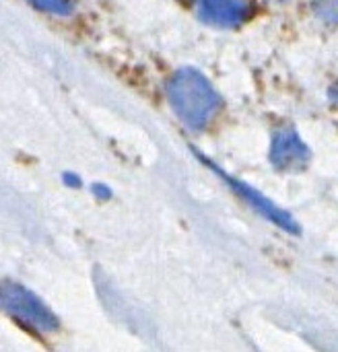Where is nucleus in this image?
Instances as JSON below:
<instances>
[{
    "label": "nucleus",
    "mask_w": 338,
    "mask_h": 352,
    "mask_svg": "<svg viewBox=\"0 0 338 352\" xmlns=\"http://www.w3.org/2000/svg\"><path fill=\"white\" fill-rule=\"evenodd\" d=\"M167 99L176 116L192 130L209 126L221 107L215 87L194 68H182L169 78Z\"/></svg>",
    "instance_id": "f257e3e1"
},
{
    "label": "nucleus",
    "mask_w": 338,
    "mask_h": 352,
    "mask_svg": "<svg viewBox=\"0 0 338 352\" xmlns=\"http://www.w3.org/2000/svg\"><path fill=\"white\" fill-rule=\"evenodd\" d=\"M0 311L39 334L56 332L60 326L52 309L33 291L17 283H0Z\"/></svg>",
    "instance_id": "f03ea898"
},
{
    "label": "nucleus",
    "mask_w": 338,
    "mask_h": 352,
    "mask_svg": "<svg viewBox=\"0 0 338 352\" xmlns=\"http://www.w3.org/2000/svg\"><path fill=\"white\" fill-rule=\"evenodd\" d=\"M271 161L279 171H302L310 163V148L293 126H281L271 144Z\"/></svg>",
    "instance_id": "7ed1b4c3"
},
{
    "label": "nucleus",
    "mask_w": 338,
    "mask_h": 352,
    "mask_svg": "<svg viewBox=\"0 0 338 352\" xmlns=\"http://www.w3.org/2000/svg\"><path fill=\"white\" fill-rule=\"evenodd\" d=\"M188 2L204 23L221 29L242 27L254 12L250 0H188Z\"/></svg>",
    "instance_id": "20e7f679"
},
{
    "label": "nucleus",
    "mask_w": 338,
    "mask_h": 352,
    "mask_svg": "<svg viewBox=\"0 0 338 352\" xmlns=\"http://www.w3.org/2000/svg\"><path fill=\"white\" fill-rule=\"evenodd\" d=\"M229 184H231V188L242 196V198H246L258 212H262L268 221H273L277 227H283V229H287V231H295V221L285 212V210H281L279 206H275L268 198H264L260 192H256V190H252L250 186H246V184H242V182H235V179H231V177H227L225 173H221Z\"/></svg>",
    "instance_id": "39448f33"
},
{
    "label": "nucleus",
    "mask_w": 338,
    "mask_h": 352,
    "mask_svg": "<svg viewBox=\"0 0 338 352\" xmlns=\"http://www.w3.org/2000/svg\"><path fill=\"white\" fill-rule=\"evenodd\" d=\"M27 2L33 4L37 10L52 12V14H68L72 10L70 0H27Z\"/></svg>",
    "instance_id": "423d86ee"
},
{
    "label": "nucleus",
    "mask_w": 338,
    "mask_h": 352,
    "mask_svg": "<svg viewBox=\"0 0 338 352\" xmlns=\"http://www.w3.org/2000/svg\"><path fill=\"white\" fill-rule=\"evenodd\" d=\"M312 8L322 21L338 23V0H312Z\"/></svg>",
    "instance_id": "0eeeda50"
},
{
    "label": "nucleus",
    "mask_w": 338,
    "mask_h": 352,
    "mask_svg": "<svg viewBox=\"0 0 338 352\" xmlns=\"http://www.w3.org/2000/svg\"><path fill=\"white\" fill-rule=\"evenodd\" d=\"M64 182H66L68 186H72V188H78V186H81V179H78L76 175H72V173H66V175H64Z\"/></svg>",
    "instance_id": "6e6552de"
},
{
    "label": "nucleus",
    "mask_w": 338,
    "mask_h": 352,
    "mask_svg": "<svg viewBox=\"0 0 338 352\" xmlns=\"http://www.w3.org/2000/svg\"><path fill=\"white\" fill-rule=\"evenodd\" d=\"M93 190L99 198H109V190L105 186H93Z\"/></svg>",
    "instance_id": "1a4fd4ad"
},
{
    "label": "nucleus",
    "mask_w": 338,
    "mask_h": 352,
    "mask_svg": "<svg viewBox=\"0 0 338 352\" xmlns=\"http://www.w3.org/2000/svg\"><path fill=\"white\" fill-rule=\"evenodd\" d=\"M332 97H335V99H337V101H338V82H337V85H335V89H332Z\"/></svg>",
    "instance_id": "9d476101"
}]
</instances>
